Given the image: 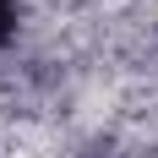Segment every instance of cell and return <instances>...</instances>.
Returning a JSON list of instances; mask_svg holds the SVG:
<instances>
[{
	"mask_svg": "<svg viewBox=\"0 0 158 158\" xmlns=\"http://www.w3.org/2000/svg\"><path fill=\"white\" fill-rule=\"evenodd\" d=\"M11 33H16V6H11V0H0V44H6Z\"/></svg>",
	"mask_w": 158,
	"mask_h": 158,
	"instance_id": "1",
	"label": "cell"
}]
</instances>
